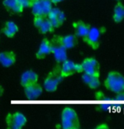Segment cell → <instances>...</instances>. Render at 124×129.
<instances>
[{
	"label": "cell",
	"mask_w": 124,
	"mask_h": 129,
	"mask_svg": "<svg viewBox=\"0 0 124 129\" xmlns=\"http://www.w3.org/2000/svg\"><path fill=\"white\" fill-rule=\"evenodd\" d=\"M104 32H105V29L104 27H90L88 34L82 39L84 42L90 46L93 50H97L100 45V37Z\"/></svg>",
	"instance_id": "obj_4"
},
{
	"label": "cell",
	"mask_w": 124,
	"mask_h": 129,
	"mask_svg": "<svg viewBox=\"0 0 124 129\" xmlns=\"http://www.w3.org/2000/svg\"><path fill=\"white\" fill-rule=\"evenodd\" d=\"M47 18L55 29L60 27L66 20L65 14L58 8H51L47 15Z\"/></svg>",
	"instance_id": "obj_11"
},
{
	"label": "cell",
	"mask_w": 124,
	"mask_h": 129,
	"mask_svg": "<svg viewBox=\"0 0 124 129\" xmlns=\"http://www.w3.org/2000/svg\"><path fill=\"white\" fill-rule=\"evenodd\" d=\"M51 50L56 62L58 64H62L68 58L67 49L57 40L55 36H53L51 40Z\"/></svg>",
	"instance_id": "obj_6"
},
{
	"label": "cell",
	"mask_w": 124,
	"mask_h": 129,
	"mask_svg": "<svg viewBox=\"0 0 124 129\" xmlns=\"http://www.w3.org/2000/svg\"><path fill=\"white\" fill-rule=\"evenodd\" d=\"M50 1L51 2V4H59V3L63 2V0H50Z\"/></svg>",
	"instance_id": "obj_24"
},
{
	"label": "cell",
	"mask_w": 124,
	"mask_h": 129,
	"mask_svg": "<svg viewBox=\"0 0 124 129\" xmlns=\"http://www.w3.org/2000/svg\"><path fill=\"white\" fill-rule=\"evenodd\" d=\"M51 54V41L48 39H43L41 41L40 47L38 49V51L37 52L36 57L38 60H41V59L46 58L48 55Z\"/></svg>",
	"instance_id": "obj_14"
},
{
	"label": "cell",
	"mask_w": 124,
	"mask_h": 129,
	"mask_svg": "<svg viewBox=\"0 0 124 129\" xmlns=\"http://www.w3.org/2000/svg\"><path fill=\"white\" fill-rule=\"evenodd\" d=\"M16 61V54L14 51H3L0 53V64L4 67H10Z\"/></svg>",
	"instance_id": "obj_13"
},
{
	"label": "cell",
	"mask_w": 124,
	"mask_h": 129,
	"mask_svg": "<svg viewBox=\"0 0 124 129\" xmlns=\"http://www.w3.org/2000/svg\"><path fill=\"white\" fill-rule=\"evenodd\" d=\"M81 72H83L81 63L80 64L74 63V61L69 60L68 59L62 63L61 73L62 76H63V78L71 76L76 73H81Z\"/></svg>",
	"instance_id": "obj_8"
},
{
	"label": "cell",
	"mask_w": 124,
	"mask_h": 129,
	"mask_svg": "<svg viewBox=\"0 0 124 129\" xmlns=\"http://www.w3.org/2000/svg\"><path fill=\"white\" fill-rule=\"evenodd\" d=\"M3 4L7 9V10L14 13V14H21L24 9L19 0H4Z\"/></svg>",
	"instance_id": "obj_18"
},
{
	"label": "cell",
	"mask_w": 124,
	"mask_h": 129,
	"mask_svg": "<svg viewBox=\"0 0 124 129\" xmlns=\"http://www.w3.org/2000/svg\"><path fill=\"white\" fill-rule=\"evenodd\" d=\"M63 80V76L61 73V66L58 64L46 76L44 81V89L48 92L56 91Z\"/></svg>",
	"instance_id": "obj_2"
},
{
	"label": "cell",
	"mask_w": 124,
	"mask_h": 129,
	"mask_svg": "<svg viewBox=\"0 0 124 129\" xmlns=\"http://www.w3.org/2000/svg\"><path fill=\"white\" fill-rule=\"evenodd\" d=\"M96 128L97 129H105V128H109V126L105 123H101V124L96 126Z\"/></svg>",
	"instance_id": "obj_23"
},
{
	"label": "cell",
	"mask_w": 124,
	"mask_h": 129,
	"mask_svg": "<svg viewBox=\"0 0 124 129\" xmlns=\"http://www.w3.org/2000/svg\"><path fill=\"white\" fill-rule=\"evenodd\" d=\"M34 25L41 34L45 35L47 33H51L54 31L55 28L51 24L47 17H35Z\"/></svg>",
	"instance_id": "obj_10"
},
{
	"label": "cell",
	"mask_w": 124,
	"mask_h": 129,
	"mask_svg": "<svg viewBox=\"0 0 124 129\" xmlns=\"http://www.w3.org/2000/svg\"><path fill=\"white\" fill-rule=\"evenodd\" d=\"M19 2L24 9L25 8H31V5L33 4L31 0H19Z\"/></svg>",
	"instance_id": "obj_22"
},
{
	"label": "cell",
	"mask_w": 124,
	"mask_h": 129,
	"mask_svg": "<svg viewBox=\"0 0 124 129\" xmlns=\"http://www.w3.org/2000/svg\"><path fill=\"white\" fill-rule=\"evenodd\" d=\"M4 87H3L1 85H0V97L2 96V95H3V93H4Z\"/></svg>",
	"instance_id": "obj_25"
},
{
	"label": "cell",
	"mask_w": 124,
	"mask_h": 129,
	"mask_svg": "<svg viewBox=\"0 0 124 129\" xmlns=\"http://www.w3.org/2000/svg\"><path fill=\"white\" fill-rule=\"evenodd\" d=\"M52 4L50 0H36L31 5L32 14L34 17H47Z\"/></svg>",
	"instance_id": "obj_5"
},
{
	"label": "cell",
	"mask_w": 124,
	"mask_h": 129,
	"mask_svg": "<svg viewBox=\"0 0 124 129\" xmlns=\"http://www.w3.org/2000/svg\"><path fill=\"white\" fill-rule=\"evenodd\" d=\"M31 1H32V3H33V2H34V1H36V0H31Z\"/></svg>",
	"instance_id": "obj_26"
},
{
	"label": "cell",
	"mask_w": 124,
	"mask_h": 129,
	"mask_svg": "<svg viewBox=\"0 0 124 129\" xmlns=\"http://www.w3.org/2000/svg\"><path fill=\"white\" fill-rule=\"evenodd\" d=\"M61 126L63 129H79L80 127L79 116L73 108H64L61 115Z\"/></svg>",
	"instance_id": "obj_3"
},
{
	"label": "cell",
	"mask_w": 124,
	"mask_h": 129,
	"mask_svg": "<svg viewBox=\"0 0 124 129\" xmlns=\"http://www.w3.org/2000/svg\"><path fill=\"white\" fill-rule=\"evenodd\" d=\"M25 88V95L28 98H37L42 94V87L37 82L26 86Z\"/></svg>",
	"instance_id": "obj_16"
},
{
	"label": "cell",
	"mask_w": 124,
	"mask_h": 129,
	"mask_svg": "<svg viewBox=\"0 0 124 129\" xmlns=\"http://www.w3.org/2000/svg\"><path fill=\"white\" fill-rule=\"evenodd\" d=\"M122 96H124V93H123V94H122Z\"/></svg>",
	"instance_id": "obj_27"
},
{
	"label": "cell",
	"mask_w": 124,
	"mask_h": 129,
	"mask_svg": "<svg viewBox=\"0 0 124 129\" xmlns=\"http://www.w3.org/2000/svg\"><path fill=\"white\" fill-rule=\"evenodd\" d=\"M83 72L91 76H100V67L98 60L95 58H86L81 63Z\"/></svg>",
	"instance_id": "obj_9"
},
{
	"label": "cell",
	"mask_w": 124,
	"mask_h": 129,
	"mask_svg": "<svg viewBox=\"0 0 124 129\" xmlns=\"http://www.w3.org/2000/svg\"><path fill=\"white\" fill-rule=\"evenodd\" d=\"M99 77L100 76H91V75L84 73V75L82 76V81L85 85H87L90 88L96 89L97 87H99L100 85V81Z\"/></svg>",
	"instance_id": "obj_19"
},
{
	"label": "cell",
	"mask_w": 124,
	"mask_h": 129,
	"mask_svg": "<svg viewBox=\"0 0 124 129\" xmlns=\"http://www.w3.org/2000/svg\"><path fill=\"white\" fill-rule=\"evenodd\" d=\"M38 81V75L35 71L29 70V71H25L22 74L21 78H20V84L23 87L29 86L30 84L36 83Z\"/></svg>",
	"instance_id": "obj_15"
},
{
	"label": "cell",
	"mask_w": 124,
	"mask_h": 129,
	"mask_svg": "<svg viewBox=\"0 0 124 129\" xmlns=\"http://www.w3.org/2000/svg\"><path fill=\"white\" fill-rule=\"evenodd\" d=\"M104 86L108 91L117 94L122 93L124 91V76L117 71H111L105 80Z\"/></svg>",
	"instance_id": "obj_1"
},
{
	"label": "cell",
	"mask_w": 124,
	"mask_h": 129,
	"mask_svg": "<svg viewBox=\"0 0 124 129\" xmlns=\"http://www.w3.org/2000/svg\"><path fill=\"white\" fill-rule=\"evenodd\" d=\"M6 125L9 129H20L27 122L26 117L20 112L9 113L6 116Z\"/></svg>",
	"instance_id": "obj_7"
},
{
	"label": "cell",
	"mask_w": 124,
	"mask_h": 129,
	"mask_svg": "<svg viewBox=\"0 0 124 129\" xmlns=\"http://www.w3.org/2000/svg\"><path fill=\"white\" fill-rule=\"evenodd\" d=\"M73 27L75 30V36L79 38H83L84 36L86 35L90 29V24H86L84 21H81V20L74 22Z\"/></svg>",
	"instance_id": "obj_17"
},
{
	"label": "cell",
	"mask_w": 124,
	"mask_h": 129,
	"mask_svg": "<svg viewBox=\"0 0 124 129\" xmlns=\"http://www.w3.org/2000/svg\"><path fill=\"white\" fill-rule=\"evenodd\" d=\"M113 21L115 23H121L124 19V5L121 2H118L115 5L113 10Z\"/></svg>",
	"instance_id": "obj_20"
},
{
	"label": "cell",
	"mask_w": 124,
	"mask_h": 129,
	"mask_svg": "<svg viewBox=\"0 0 124 129\" xmlns=\"http://www.w3.org/2000/svg\"><path fill=\"white\" fill-rule=\"evenodd\" d=\"M56 39L65 47L67 50L75 47L78 43V37L75 35H54Z\"/></svg>",
	"instance_id": "obj_12"
},
{
	"label": "cell",
	"mask_w": 124,
	"mask_h": 129,
	"mask_svg": "<svg viewBox=\"0 0 124 129\" xmlns=\"http://www.w3.org/2000/svg\"><path fill=\"white\" fill-rule=\"evenodd\" d=\"M3 33L4 34V35H6L9 38H13L16 35V33L19 31V28H18L17 24H14L12 21H8L5 23L4 27L3 29Z\"/></svg>",
	"instance_id": "obj_21"
}]
</instances>
